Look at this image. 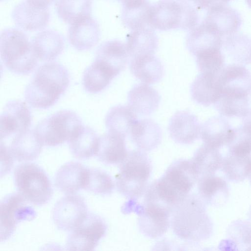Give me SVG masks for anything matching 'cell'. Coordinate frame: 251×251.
Instances as JSON below:
<instances>
[{"label":"cell","instance_id":"obj_27","mask_svg":"<svg viewBox=\"0 0 251 251\" xmlns=\"http://www.w3.org/2000/svg\"><path fill=\"white\" fill-rule=\"evenodd\" d=\"M125 137L108 131L100 137L96 156L108 165L120 164L127 156Z\"/></svg>","mask_w":251,"mask_h":251},{"label":"cell","instance_id":"obj_7","mask_svg":"<svg viewBox=\"0 0 251 251\" xmlns=\"http://www.w3.org/2000/svg\"><path fill=\"white\" fill-rule=\"evenodd\" d=\"M14 180L18 193L29 203L43 205L52 196L49 177L37 164L25 163L18 165L14 170Z\"/></svg>","mask_w":251,"mask_h":251},{"label":"cell","instance_id":"obj_14","mask_svg":"<svg viewBox=\"0 0 251 251\" xmlns=\"http://www.w3.org/2000/svg\"><path fill=\"white\" fill-rule=\"evenodd\" d=\"M31 123V113L25 103L17 100L8 101L0 115L1 140L28 129Z\"/></svg>","mask_w":251,"mask_h":251},{"label":"cell","instance_id":"obj_52","mask_svg":"<svg viewBox=\"0 0 251 251\" xmlns=\"http://www.w3.org/2000/svg\"><path fill=\"white\" fill-rule=\"evenodd\" d=\"M248 216H249V219H250V220L251 222V206L250 208V209H249V212H248Z\"/></svg>","mask_w":251,"mask_h":251},{"label":"cell","instance_id":"obj_16","mask_svg":"<svg viewBox=\"0 0 251 251\" xmlns=\"http://www.w3.org/2000/svg\"><path fill=\"white\" fill-rule=\"evenodd\" d=\"M201 126L197 117L186 111L176 112L171 117L168 131L172 139L181 144H190L200 137Z\"/></svg>","mask_w":251,"mask_h":251},{"label":"cell","instance_id":"obj_39","mask_svg":"<svg viewBox=\"0 0 251 251\" xmlns=\"http://www.w3.org/2000/svg\"><path fill=\"white\" fill-rule=\"evenodd\" d=\"M151 5L147 0L138 5L123 6L122 19L125 25L131 31L147 27Z\"/></svg>","mask_w":251,"mask_h":251},{"label":"cell","instance_id":"obj_8","mask_svg":"<svg viewBox=\"0 0 251 251\" xmlns=\"http://www.w3.org/2000/svg\"><path fill=\"white\" fill-rule=\"evenodd\" d=\"M82 126L76 113L61 110L40 121L34 130L44 145L54 147L69 141Z\"/></svg>","mask_w":251,"mask_h":251},{"label":"cell","instance_id":"obj_41","mask_svg":"<svg viewBox=\"0 0 251 251\" xmlns=\"http://www.w3.org/2000/svg\"><path fill=\"white\" fill-rule=\"evenodd\" d=\"M114 187L113 180L106 172L99 169L88 168L84 189L96 194L107 195L113 192Z\"/></svg>","mask_w":251,"mask_h":251},{"label":"cell","instance_id":"obj_2","mask_svg":"<svg viewBox=\"0 0 251 251\" xmlns=\"http://www.w3.org/2000/svg\"><path fill=\"white\" fill-rule=\"evenodd\" d=\"M206 204L198 194H189L173 209L171 226L180 239L194 242L208 239L213 223L206 210Z\"/></svg>","mask_w":251,"mask_h":251},{"label":"cell","instance_id":"obj_50","mask_svg":"<svg viewBox=\"0 0 251 251\" xmlns=\"http://www.w3.org/2000/svg\"><path fill=\"white\" fill-rule=\"evenodd\" d=\"M178 1L183 2H187L189 3V2H194L195 0H177Z\"/></svg>","mask_w":251,"mask_h":251},{"label":"cell","instance_id":"obj_37","mask_svg":"<svg viewBox=\"0 0 251 251\" xmlns=\"http://www.w3.org/2000/svg\"><path fill=\"white\" fill-rule=\"evenodd\" d=\"M92 0H57L56 10L59 17L70 25L91 17Z\"/></svg>","mask_w":251,"mask_h":251},{"label":"cell","instance_id":"obj_33","mask_svg":"<svg viewBox=\"0 0 251 251\" xmlns=\"http://www.w3.org/2000/svg\"><path fill=\"white\" fill-rule=\"evenodd\" d=\"M100 137L88 126L83 125L68 141L72 154L78 159H87L96 155Z\"/></svg>","mask_w":251,"mask_h":251},{"label":"cell","instance_id":"obj_40","mask_svg":"<svg viewBox=\"0 0 251 251\" xmlns=\"http://www.w3.org/2000/svg\"><path fill=\"white\" fill-rule=\"evenodd\" d=\"M249 97L239 98L221 95L214 107L223 116L243 118L249 109Z\"/></svg>","mask_w":251,"mask_h":251},{"label":"cell","instance_id":"obj_15","mask_svg":"<svg viewBox=\"0 0 251 251\" xmlns=\"http://www.w3.org/2000/svg\"><path fill=\"white\" fill-rule=\"evenodd\" d=\"M202 22L222 37L236 33L242 23L240 13L226 4H218L209 8Z\"/></svg>","mask_w":251,"mask_h":251},{"label":"cell","instance_id":"obj_17","mask_svg":"<svg viewBox=\"0 0 251 251\" xmlns=\"http://www.w3.org/2000/svg\"><path fill=\"white\" fill-rule=\"evenodd\" d=\"M88 168L77 162H69L61 166L56 172L54 183L64 193L74 194L84 188Z\"/></svg>","mask_w":251,"mask_h":251},{"label":"cell","instance_id":"obj_22","mask_svg":"<svg viewBox=\"0 0 251 251\" xmlns=\"http://www.w3.org/2000/svg\"><path fill=\"white\" fill-rule=\"evenodd\" d=\"M222 37L203 22L190 30L186 44L194 55L213 50L221 49Z\"/></svg>","mask_w":251,"mask_h":251},{"label":"cell","instance_id":"obj_9","mask_svg":"<svg viewBox=\"0 0 251 251\" xmlns=\"http://www.w3.org/2000/svg\"><path fill=\"white\" fill-rule=\"evenodd\" d=\"M106 222L99 215L88 212L83 221L71 231L66 248L73 251H93L105 235Z\"/></svg>","mask_w":251,"mask_h":251},{"label":"cell","instance_id":"obj_36","mask_svg":"<svg viewBox=\"0 0 251 251\" xmlns=\"http://www.w3.org/2000/svg\"><path fill=\"white\" fill-rule=\"evenodd\" d=\"M115 77L108 69L95 60L84 71L82 84L87 92L97 93L104 89Z\"/></svg>","mask_w":251,"mask_h":251},{"label":"cell","instance_id":"obj_29","mask_svg":"<svg viewBox=\"0 0 251 251\" xmlns=\"http://www.w3.org/2000/svg\"><path fill=\"white\" fill-rule=\"evenodd\" d=\"M218 75L201 73L197 76L190 89L192 98L195 102L208 106L218 100L221 90Z\"/></svg>","mask_w":251,"mask_h":251},{"label":"cell","instance_id":"obj_34","mask_svg":"<svg viewBox=\"0 0 251 251\" xmlns=\"http://www.w3.org/2000/svg\"><path fill=\"white\" fill-rule=\"evenodd\" d=\"M136 114L129 106L118 105L113 107L108 111L105 118L108 131L126 137L138 120Z\"/></svg>","mask_w":251,"mask_h":251},{"label":"cell","instance_id":"obj_20","mask_svg":"<svg viewBox=\"0 0 251 251\" xmlns=\"http://www.w3.org/2000/svg\"><path fill=\"white\" fill-rule=\"evenodd\" d=\"M234 133V128L226 118L213 116L201 126L200 137L203 143L219 149L229 144Z\"/></svg>","mask_w":251,"mask_h":251},{"label":"cell","instance_id":"obj_26","mask_svg":"<svg viewBox=\"0 0 251 251\" xmlns=\"http://www.w3.org/2000/svg\"><path fill=\"white\" fill-rule=\"evenodd\" d=\"M133 143L139 149L145 151L156 148L162 140V130L157 123L150 119L137 120L130 132Z\"/></svg>","mask_w":251,"mask_h":251},{"label":"cell","instance_id":"obj_25","mask_svg":"<svg viewBox=\"0 0 251 251\" xmlns=\"http://www.w3.org/2000/svg\"><path fill=\"white\" fill-rule=\"evenodd\" d=\"M129 106L137 114L148 116L158 108L161 97L158 92L146 83L135 85L127 95Z\"/></svg>","mask_w":251,"mask_h":251},{"label":"cell","instance_id":"obj_6","mask_svg":"<svg viewBox=\"0 0 251 251\" xmlns=\"http://www.w3.org/2000/svg\"><path fill=\"white\" fill-rule=\"evenodd\" d=\"M199 15L189 3L175 0H159L151 5L149 25L166 31L176 28L191 30L199 22Z\"/></svg>","mask_w":251,"mask_h":251},{"label":"cell","instance_id":"obj_13","mask_svg":"<svg viewBox=\"0 0 251 251\" xmlns=\"http://www.w3.org/2000/svg\"><path fill=\"white\" fill-rule=\"evenodd\" d=\"M221 95L245 98L251 93V73L236 64L225 66L218 75Z\"/></svg>","mask_w":251,"mask_h":251},{"label":"cell","instance_id":"obj_28","mask_svg":"<svg viewBox=\"0 0 251 251\" xmlns=\"http://www.w3.org/2000/svg\"><path fill=\"white\" fill-rule=\"evenodd\" d=\"M31 42L38 59L44 61L55 59L61 53L65 45L63 36L52 30L40 32Z\"/></svg>","mask_w":251,"mask_h":251},{"label":"cell","instance_id":"obj_12","mask_svg":"<svg viewBox=\"0 0 251 251\" xmlns=\"http://www.w3.org/2000/svg\"><path fill=\"white\" fill-rule=\"evenodd\" d=\"M137 224L140 232L147 237L155 239L164 235L171 226L172 211L161 204L143 201Z\"/></svg>","mask_w":251,"mask_h":251},{"label":"cell","instance_id":"obj_54","mask_svg":"<svg viewBox=\"0 0 251 251\" xmlns=\"http://www.w3.org/2000/svg\"></svg>","mask_w":251,"mask_h":251},{"label":"cell","instance_id":"obj_30","mask_svg":"<svg viewBox=\"0 0 251 251\" xmlns=\"http://www.w3.org/2000/svg\"><path fill=\"white\" fill-rule=\"evenodd\" d=\"M221 50L233 64H251V38L242 33H234L222 38Z\"/></svg>","mask_w":251,"mask_h":251},{"label":"cell","instance_id":"obj_46","mask_svg":"<svg viewBox=\"0 0 251 251\" xmlns=\"http://www.w3.org/2000/svg\"><path fill=\"white\" fill-rule=\"evenodd\" d=\"M240 126L251 136V108H249L246 114L242 118V123Z\"/></svg>","mask_w":251,"mask_h":251},{"label":"cell","instance_id":"obj_19","mask_svg":"<svg viewBox=\"0 0 251 251\" xmlns=\"http://www.w3.org/2000/svg\"><path fill=\"white\" fill-rule=\"evenodd\" d=\"M129 56L126 44L117 40H109L98 47L95 60L101 63L116 76L126 68Z\"/></svg>","mask_w":251,"mask_h":251},{"label":"cell","instance_id":"obj_10","mask_svg":"<svg viewBox=\"0 0 251 251\" xmlns=\"http://www.w3.org/2000/svg\"><path fill=\"white\" fill-rule=\"evenodd\" d=\"M20 194L11 193L0 201V241H5L14 232L17 225L23 220H31L35 213Z\"/></svg>","mask_w":251,"mask_h":251},{"label":"cell","instance_id":"obj_18","mask_svg":"<svg viewBox=\"0 0 251 251\" xmlns=\"http://www.w3.org/2000/svg\"><path fill=\"white\" fill-rule=\"evenodd\" d=\"M15 24L26 31H36L45 28L50 20L48 8L35 6L25 0L18 4L12 12Z\"/></svg>","mask_w":251,"mask_h":251},{"label":"cell","instance_id":"obj_49","mask_svg":"<svg viewBox=\"0 0 251 251\" xmlns=\"http://www.w3.org/2000/svg\"><path fill=\"white\" fill-rule=\"evenodd\" d=\"M218 2L221 4H226L231 0H217Z\"/></svg>","mask_w":251,"mask_h":251},{"label":"cell","instance_id":"obj_35","mask_svg":"<svg viewBox=\"0 0 251 251\" xmlns=\"http://www.w3.org/2000/svg\"><path fill=\"white\" fill-rule=\"evenodd\" d=\"M191 160L199 178L214 175L221 168L223 157L219 149L203 143L196 151Z\"/></svg>","mask_w":251,"mask_h":251},{"label":"cell","instance_id":"obj_24","mask_svg":"<svg viewBox=\"0 0 251 251\" xmlns=\"http://www.w3.org/2000/svg\"><path fill=\"white\" fill-rule=\"evenodd\" d=\"M43 143L34 130L17 134L8 148L14 159L18 161H32L40 155Z\"/></svg>","mask_w":251,"mask_h":251},{"label":"cell","instance_id":"obj_21","mask_svg":"<svg viewBox=\"0 0 251 251\" xmlns=\"http://www.w3.org/2000/svg\"><path fill=\"white\" fill-rule=\"evenodd\" d=\"M100 30L97 21L89 17L70 25L68 38L70 44L78 50H88L98 43Z\"/></svg>","mask_w":251,"mask_h":251},{"label":"cell","instance_id":"obj_32","mask_svg":"<svg viewBox=\"0 0 251 251\" xmlns=\"http://www.w3.org/2000/svg\"><path fill=\"white\" fill-rule=\"evenodd\" d=\"M151 27L132 30L127 36L126 47L132 58L154 55L158 47L157 37Z\"/></svg>","mask_w":251,"mask_h":251},{"label":"cell","instance_id":"obj_43","mask_svg":"<svg viewBox=\"0 0 251 251\" xmlns=\"http://www.w3.org/2000/svg\"><path fill=\"white\" fill-rule=\"evenodd\" d=\"M227 235L241 250H251V223L237 220L229 226Z\"/></svg>","mask_w":251,"mask_h":251},{"label":"cell","instance_id":"obj_42","mask_svg":"<svg viewBox=\"0 0 251 251\" xmlns=\"http://www.w3.org/2000/svg\"><path fill=\"white\" fill-rule=\"evenodd\" d=\"M199 70L202 73L218 75L225 66V57L221 49H215L196 56Z\"/></svg>","mask_w":251,"mask_h":251},{"label":"cell","instance_id":"obj_51","mask_svg":"<svg viewBox=\"0 0 251 251\" xmlns=\"http://www.w3.org/2000/svg\"><path fill=\"white\" fill-rule=\"evenodd\" d=\"M248 6L251 8V0H245Z\"/></svg>","mask_w":251,"mask_h":251},{"label":"cell","instance_id":"obj_44","mask_svg":"<svg viewBox=\"0 0 251 251\" xmlns=\"http://www.w3.org/2000/svg\"><path fill=\"white\" fill-rule=\"evenodd\" d=\"M234 137L227 146L228 153L239 156L251 154V136L240 126L234 128Z\"/></svg>","mask_w":251,"mask_h":251},{"label":"cell","instance_id":"obj_31","mask_svg":"<svg viewBox=\"0 0 251 251\" xmlns=\"http://www.w3.org/2000/svg\"><path fill=\"white\" fill-rule=\"evenodd\" d=\"M130 70L132 75L146 84L159 81L164 74L161 61L154 55H146L132 58Z\"/></svg>","mask_w":251,"mask_h":251},{"label":"cell","instance_id":"obj_47","mask_svg":"<svg viewBox=\"0 0 251 251\" xmlns=\"http://www.w3.org/2000/svg\"><path fill=\"white\" fill-rule=\"evenodd\" d=\"M30 4L42 8H48L55 0H25Z\"/></svg>","mask_w":251,"mask_h":251},{"label":"cell","instance_id":"obj_11","mask_svg":"<svg viewBox=\"0 0 251 251\" xmlns=\"http://www.w3.org/2000/svg\"><path fill=\"white\" fill-rule=\"evenodd\" d=\"M87 210L83 197L75 194L67 195L54 204L52 219L59 229L71 231L83 221L88 214Z\"/></svg>","mask_w":251,"mask_h":251},{"label":"cell","instance_id":"obj_45","mask_svg":"<svg viewBox=\"0 0 251 251\" xmlns=\"http://www.w3.org/2000/svg\"><path fill=\"white\" fill-rule=\"evenodd\" d=\"M1 176L7 174L11 170L13 164V157L7 148L1 141Z\"/></svg>","mask_w":251,"mask_h":251},{"label":"cell","instance_id":"obj_3","mask_svg":"<svg viewBox=\"0 0 251 251\" xmlns=\"http://www.w3.org/2000/svg\"><path fill=\"white\" fill-rule=\"evenodd\" d=\"M69 82V72L64 66L55 62L45 63L37 69L26 87L25 100L34 108H48L58 100Z\"/></svg>","mask_w":251,"mask_h":251},{"label":"cell","instance_id":"obj_5","mask_svg":"<svg viewBox=\"0 0 251 251\" xmlns=\"http://www.w3.org/2000/svg\"><path fill=\"white\" fill-rule=\"evenodd\" d=\"M1 59L11 72L26 75L37 65V57L27 35L15 28H6L0 33Z\"/></svg>","mask_w":251,"mask_h":251},{"label":"cell","instance_id":"obj_48","mask_svg":"<svg viewBox=\"0 0 251 251\" xmlns=\"http://www.w3.org/2000/svg\"><path fill=\"white\" fill-rule=\"evenodd\" d=\"M123 6H132L141 4L147 0H120Z\"/></svg>","mask_w":251,"mask_h":251},{"label":"cell","instance_id":"obj_53","mask_svg":"<svg viewBox=\"0 0 251 251\" xmlns=\"http://www.w3.org/2000/svg\"><path fill=\"white\" fill-rule=\"evenodd\" d=\"M249 177L250 178V182H251V175H250V176H249Z\"/></svg>","mask_w":251,"mask_h":251},{"label":"cell","instance_id":"obj_23","mask_svg":"<svg viewBox=\"0 0 251 251\" xmlns=\"http://www.w3.org/2000/svg\"><path fill=\"white\" fill-rule=\"evenodd\" d=\"M198 194L206 204L223 206L227 202L229 189L226 181L214 175L200 176L197 181Z\"/></svg>","mask_w":251,"mask_h":251},{"label":"cell","instance_id":"obj_1","mask_svg":"<svg viewBox=\"0 0 251 251\" xmlns=\"http://www.w3.org/2000/svg\"><path fill=\"white\" fill-rule=\"evenodd\" d=\"M198 178L191 159H178L159 178L147 186L146 192L173 211L190 194Z\"/></svg>","mask_w":251,"mask_h":251},{"label":"cell","instance_id":"obj_38","mask_svg":"<svg viewBox=\"0 0 251 251\" xmlns=\"http://www.w3.org/2000/svg\"><path fill=\"white\" fill-rule=\"evenodd\" d=\"M221 168L228 180L242 181L251 174V154L239 156L228 153L223 157Z\"/></svg>","mask_w":251,"mask_h":251},{"label":"cell","instance_id":"obj_4","mask_svg":"<svg viewBox=\"0 0 251 251\" xmlns=\"http://www.w3.org/2000/svg\"><path fill=\"white\" fill-rule=\"evenodd\" d=\"M119 165L116 176L118 191L130 199L143 196L151 172V162L145 151L140 149L128 151Z\"/></svg>","mask_w":251,"mask_h":251}]
</instances>
